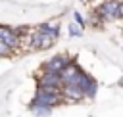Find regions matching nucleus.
Instances as JSON below:
<instances>
[{"mask_svg": "<svg viewBox=\"0 0 123 117\" xmlns=\"http://www.w3.org/2000/svg\"><path fill=\"white\" fill-rule=\"evenodd\" d=\"M62 102H63L62 88H38V86H37V94H35L33 102L29 104V107H31V111L40 109V107L52 109V107L60 105Z\"/></svg>", "mask_w": 123, "mask_h": 117, "instance_id": "nucleus-1", "label": "nucleus"}, {"mask_svg": "<svg viewBox=\"0 0 123 117\" xmlns=\"http://www.w3.org/2000/svg\"><path fill=\"white\" fill-rule=\"evenodd\" d=\"M60 29L54 25H40L31 36H29V48L33 50H46L54 44V40L58 38Z\"/></svg>", "mask_w": 123, "mask_h": 117, "instance_id": "nucleus-2", "label": "nucleus"}, {"mask_svg": "<svg viewBox=\"0 0 123 117\" xmlns=\"http://www.w3.org/2000/svg\"><path fill=\"white\" fill-rule=\"evenodd\" d=\"M119 6H121V0H104L98 6L96 15L102 21H113L119 17Z\"/></svg>", "mask_w": 123, "mask_h": 117, "instance_id": "nucleus-3", "label": "nucleus"}, {"mask_svg": "<svg viewBox=\"0 0 123 117\" xmlns=\"http://www.w3.org/2000/svg\"><path fill=\"white\" fill-rule=\"evenodd\" d=\"M71 63V59L67 58V56H54L52 59H48L44 65H42V69L46 71V73H56V75H62V71L67 67Z\"/></svg>", "mask_w": 123, "mask_h": 117, "instance_id": "nucleus-4", "label": "nucleus"}, {"mask_svg": "<svg viewBox=\"0 0 123 117\" xmlns=\"http://www.w3.org/2000/svg\"><path fill=\"white\" fill-rule=\"evenodd\" d=\"M83 73H85V71H83L75 61H71V63L62 71V75H60V77H62V82H63V84H71V82H77V84H79V82H81Z\"/></svg>", "mask_w": 123, "mask_h": 117, "instance_id": "nucleus-5", "label": "nucleus"}, {"mask_svg": "<svg viewBox=\"0 0 123 117\" xmlns=\"http://www.w3.org/2000/svg\"><path fill=\"white\" fill-rule=\"evenodd\" d=\"M37 86L38 88H62L63 82H62V77L56 75V73H42L37 77Z\"/></svg>", "mask_w": 123, "mask_h": 117, "instance_id": "nucleus-6", "label": "nucleus"}, {"mask_svg": "<svg viewBox=\"0 0 123 117\" xmlns=\"http://www.w3.org/2000/svg\"><path fill=\"white\" fill-rule=\"evenodd\" d=\"M62 94H63V100H67V102H79V100L86 98V96H85V90H83L81 84H77V82L63 84V86H62Z\"/></svg>", "mask_w": 123, "mask_h": 117, "instance_id": "nucleus-7", "label": "nucleus"}, {"mask_svg": "<svg viewBox=\"0 0 123 117\" xmlns=\"http://www.w3.org/2000/svg\"><path fill=\"white\" fill-rule=\"evenodd\" d=\"M0 38H2L8 46H12V48H17V46L21 44V35L17 33V29H12V27L0 25Z\"/></svg>", "mask_w": 123, "mask_h": 117, "instance_id": "nucleus-8", "label": "nucleus"}, {"mask_svg": "<svg viewBox=\"0 0 123 117\" xmlns=\"http://www.w3.org/2000/svg\"><path fill=\"white\" fill-rule=\"evenodd\" d=\"M79 84H81V88L85 90V96H86V98H94V96H96V81H94L90 75L83 73Z\"/></svg>", "mask_w": 123, "mask_h": 117, "instance_id": "nucleus-9", "label": "nucleus"}, {"mask_svg": "<svg viewBox=\"0 0 123 117\" xmlns=\"http://www.w3.org/2000/svg\"><path fill=\"white\" fill-rule=\"evenodd\" d=\"M12 52H13V48H12V46H8V44L0 38V56H2V58H10V56H12Z\"/></svg>", "mask_w": 123, "mask_h": 117, "instance_id": "nucleus-10", "label": "nucleus"}, {"mask_svg": "<svg viewBox=\"0 0 123 117\" xmlns=\"http://www.w3.org/2000/svg\"><path fill=\"white\" fill-rule=\"evenodd\" d=\"M33 113H35V115H38V117H46V115H50V109H46V107H40V109H35Z\"/></svg>", "mask_w": 123, "mask_h": 117, "instance_id": "nucleus-11", "label": "nucleus"}, {"mask_svg": "<svg viewBox=\"0 0 123 117\" xmlns=\"http://www.w3.org/2000/svg\"><path fill=\"white\" fill-rule=\"evenodd\" d=\"M73 19H75V23H77V25H79L81 29L85 27V21H83V17H81V13H73Z\"/></svg>", "mask_w": 123, "mask_h": 117, "instance_id": "nucleus-12", "label": "nucleus"}, {"mask_svg": "<svg viewBox=\"0 0 123 117\" xmlns=\"http://www.w3.org/2000/svg\"><path fill=\"white\" fill-rule=\"evenodd\" d=\"M69 35H71V36H75V35L79 36V35H81V27H77V25H71V27H69Z\"/></svg>", "mask_w": 123, "mask_h": 117, "instance_id": "nucleus-13", "label": "nucleus"}, {"mask_svg": "<svg viewBox=\"0 0 123 117\" xmlns=\"http://www.w3.org/2000/svg\"><path fill=\"white\" fill-rule=\"evenodd\" d=\"M119 17H123V0H121V6H119Z\"/></svg>", "mask_w": 123, "mask_h": 117, "instance_id": "nucleus-14", "label": "nucleus"}, {"mask_svg": "<svg viewBox=\"0 0 123 117\" xmlns=\"http://www.w3.org/2000/svg\"><path fill=\"white\" fill-rule=\"evenodd\" d=\"M119 84H121V86H123V79H121V81H119Z\"/></svg>", "mask_w": 123, "mask_h": 117, "instance_id": "nucleus-15", "label": "nucleus"}]
</instances>
